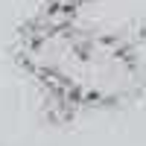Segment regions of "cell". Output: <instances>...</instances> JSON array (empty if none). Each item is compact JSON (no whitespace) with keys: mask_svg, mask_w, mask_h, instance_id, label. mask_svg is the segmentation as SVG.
<instances>
[{"mask_svg":"<svg viewBox=\"0 0 146 146\" xmlns=\"http://www.w3.org/2000/svg\"><path fill=\"white\" fill-rule=\"evenodd\" d=\"M15 58L58 120L123 108L137 100L146 85L137 35L88 29L79 18L47 9L18 29Z\"/></svg>","mask_w":146,"mask_h":146,"instance_id":"6da1fadb","label":"cell"},{"mask_svg":"<svg viewBox=\"0 0 146 146\" xmlns=\"http://www.w3.org/2000/svg\"><path fill=\"white\" fill-rule=\"evenodd\" d=\"M91 0H44V9L53 15H67V18H79V12L88 6Z\"/></svg>","mask_w":146,"mask_h":146,"instance_id":"7a4b0ae2","label":"cell"}]
</instances>
